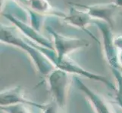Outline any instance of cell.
Listing matches in <instances>:
<instances>
[{"mask_svg":"<svg viewBox=\"0 0 122 113\" xmlns=\"http://www.w3.org/2000/svg\"><path fill=\"white\" fill-rule=\"evenodd\" d=\"M0 40L2 43L15 46L27 52L36 70L40 74L47 76L56 69L48 58L33 45V41L26 37H23L15 27L1 24Z\"/></svg>","mask_w":122,"mask_h":113,"instance_id":"1","label":"cell"},{"mask_svg":"<svg viewBox=\"0 0 122 113\" xmlns=\"http://www.w3.org/2000/svg\"><path fill=\"white\" fill-rule=\"evenodd\" d=\"M33 45L38 48L40 51L43 53L44 55L48 58V60L52 63L53 66L56 67V69H61L62 71L68 72L71 75H75L77 76H82L85 77L90 80H93L96 81H98L100 83L104 84L105 85L107 86L108 88L111 90L117 91V86L115 85L112 81H110L108 79L104 76V75L96 74L95 72H92L88 71L85 69H83L82 66H81L77 63H75L71 59H70L69 57H66L61 59H58L56 56V53L54 49H50L40 46L34 43L33 41Z\"/></svg>","mask_w":122,"mask_h":113,"instance_id":"2","label":"cell"},{"mask_svg":"<svg viewBox=\"0 0 122 113\" xmlns=\"http://www.w3.org/2000/svg\"><path fill=\"white\" fill-rule=\"evenodd\" d=\"M72 75L58 69H55L46 76L50 94L53 103L58 108L63 110L68 103V93L71 87Z\"/></svg>","mask_w":122,"mask_h":113,"instance_id":"3","label":"cell"},{"mask_svg":"<svg viewBox=\"0 0 122 113\" xmlns=\"http://www.w3.org/2000/svg\"><path fill=\"white\" fill-rule=\"evenodd\" d=\"M19 5L25 8L30 17V24L40 31L45 18L54 16L63 19L66 16L65 12L54 8L48 0H15Z\"/></svg>","mask_w":122,"mask_h":113,"instance_id":"4","label":"cell"},{"mask_svg":"<svg viewBox=\"0 0 122 113\" xmlns=\"http://www.w3.org/2000/svg\"><path fill=\"white\" fill-rule=\"evenodd\" d=\"M46 30L52 36L54 50L58 59L69 57L71 53L90 45L89 41L86 39L65 36L58 33L49 26L46 27Z\"/></svg>","mask_w":122,"mask_h":113,"instance_id":"5","label":"cell"},{"mask_svg":"<svg viewBox=\"0 0 122 113\" xmlns=\"http://www.w3.org/2000/svg\"><path fill=\"white\" fill-rule=\"evenodd\" d=\"M95 25L98 27L102 39V48L106 61L112 69L114 76L121 74L122 71L120 69L117 60L116 50L114 44L115 36L112 33V29L108 24L101 20H96Z\"/></svg>","mask_w":122,"mask_h":113,"instance_id":"6","label":"cell"},{"mask_svg":"<svg viewBox=\"0 0 122 113\" xmlns=\"http://www.w3.org/2000/svg\"><path fill=\"white\" fill-rule=\"evenodd\" d=\"M80 6L85 9L92 18L96 20H101L108 24L112 28L115 24V18L117 14L122 10L114 2L107 3L94 4L86 5L79 4Z\"/></svg>","mask_w":122,"mask_h":113,"instance_id":"7","label":"cell"},{"mask_svg":"<svg viewBox=\"0 0 122 113\" xmlns=\"http://www.w3.org/2000/svg\"><path fill=\"white\" fill-rule=\"evenodd\" d=\"M2 15L13 23L14 27L18 29L20 34L24 36V37H26L29 40L40 46H43V47L54 49L52 41H50L49 39L42 35L40 31L37 30L31 24H27V23L23 22L16 16L12 15L9 13H2Z\"/></svg>","mask_w":122,"mask_h":113,"instance_id":"8","label":"cell"},{"mask_svg":"<svg viewBox=\"0 0 122 113\" xmlns=\"http://www.w3.org/2000/svg\"><path fill=\"white\" fill-rule=\"evenodd\" d=\"M16 104H23L28 106L36 107L44 110L48 104H42L29 99L26 97L24 91L20 86H15L3 90L0 93V106H8Z\"/></svg>","mask_w":122,"mask_h":113,"instance_id":"9","label":"cell"},{"mask_svg":"<svg viewBox=\"0 0 122 113\" xmlns=\"http://www.w3.org/2000/svg\"><path fill=\"white\" fill-rule=\"evenodd\" d=\"M70 8L68 12L66 14V16L63 18V20L68 24L71 25L74 27L83 30L86 32L90 37H92L95 41H98L97 39L92 34V33L87 30L88 26L90 24L92 20L93 19L92 17L88 14V12L83 9L82 7L80 6L77 3H71Z\"/></svg>","mask_w":122,"mask_h":113,"instance_id":"10","label":"cell"},{"mask_svg":"<svg viewBox=\"0 0 122 113\" xmlns=\"http://www.w3.org/2000/svg\"><path fill=\"white\" fill-rule=\"evenodd\" d=\"M74 80L77 88L85 95L96 113H115L110 103L102 95L86 85L77 76Z\"/></svg>","mask_w":122,"mask_h":113,"instance_id":"11","label":"cell"},{"mask_svg":"<svg viewBox=\"0 0 122 113\" xmlns=\"http://www.w3.org/2000/svg\"><path fill=\"white\" fill-rule=\"evenodd\" d=\"M1 110L4 113H30L28 106L23 104H16V105L1 107Z\"/></svg>","mask_w":122,"mask_h":113,"instance_id":"12","label":"cell"},{"mask_svg":"<svg viewBox=\"0 0 122 113\" xmlns=\"http://www.w3.org/2000/svg\"><path fill=\"white\" fill-rule=\"evenodd\" d=\"M114 44L116 50L117 64L120 69L122 71V35L115 36Z\"/></svg>","mask_w":122,"mask_h":113,"instance_id":"13","label":"cell"},{"mask_svg":"<svg viewBox=\"0 0 122 113\" xmlns=\"http://www.w3.org/2000/svg\"><path fill=\"white\" fill-rule=\"evenodd\" d=\"M43 113H58V107L54 103L48 104L45 110H43Z\"/></svg>","mask_w":122,"mask_h":113,"instance_id":"14","label":"cell"},{"mask_svg":"<svg viewBox=\"0 0 122 113\" xmlns=\"http://www.w3.org/2000/svg\"><path fill=\"white\" fill-rule=\"evenodd\" d=\"M117 82V91L116 94H119L122 96V75L115 78Z\"/></svg>","mask_w":122,"mask_h":113,"instance_id":"15","label":"cell"},{"mask_svg":"<svg viewBox=\"0 0 122 113\" xmlns=\"http://www.w3.org/2000/svg\"><path fill=\"white\" fill-rule=\"evenodd\" d=\"M113 2H114L118 7L122 8V0H113Z\"/></svg>","mask_w":122,"mask_h":113,"instance_id":"16","label":"cell"}]
</instances>
